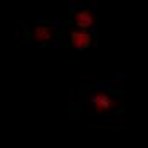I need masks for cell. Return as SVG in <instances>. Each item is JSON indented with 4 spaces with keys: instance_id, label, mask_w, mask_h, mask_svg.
Instances as JSON below:
<instances>
[{
    "instance_id": "2",
    "label": "cell",
    "mask_w": 148,
    "mask_h": 148,
    "mask_svg": "<svg viewBox=\"0 0 148 148\" xmlns=\"http://www.w3.org/2000/svg\"><path fill=\"white\" fill-rule=\"evenodd\" d=\"M70 41H72V46H73V48H77V49H85V48H89V46L92 45L94 36L85 29L73 31L72 36H70Z\"/></svg>"
},
{
    "instance_id": "4",
    "label": "cell",
    "mask_w": 148,
    "mask_h": 148,
    "mask_svg": "<svg viewBox=\"0 0 148 148\" xmlns=\"http://www.w3.org/2000/svg\"><path fill=\"white\" fill-rule=\"evenodd\" d=\"M73 22L82 29L92 27L94 26V14L90 10H78L73 14Z\"/></svg>"
},
{
    "instance_id": "1",
    "label": "cell",
    "mask_w": 148,
    "mask_h": 148,
    "mask_svg": "<svg viewBox=\"0 0 148 148\" xmlns=\"http://www.w3.org/2000/svg\"><path fill=\"white\" fill-rule=\"evenodd\" d=\"M114 104H116V101L109 94H106V92H97L92 97V106H94V109L97 112H107V111H111L114 107Z\"/></svg>"
},
{
    "instance_id": "3",
    "label": "cell",
    "mask_w": 148,
    "mask_h": 148,
    "mask_svg": "<svg viewBox=\"0 0 148 148\" xmlns=\"http://www.w3.org/2000/svg\"><path fill=\"white\" fill-rule=\"evenodd\" d=\"M32 34V41L36 43H48L53 39V27L48 26V24H38L31 29Z\"/></svg>"
}]
</instances>
